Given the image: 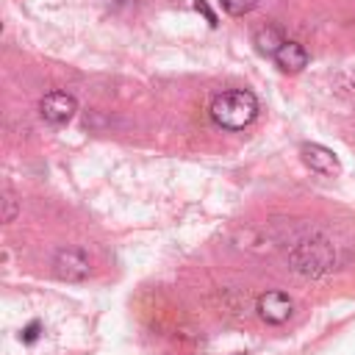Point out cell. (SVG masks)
<instances>
[{
  "label": "cell",
  "instance_id": "6da1fadb",
  "mask_svg": "<svg viewBox=\"0 0 355 355\" xmlns=\"http://www.w3.org/2000/svg\"><path fill=\"white\" fill-rule=\"evenodd\" d=\"M208 116L222 130H244L258 116V97L250 89H225L214 94Z\"/></svg>",
  "mask_w": 355,
  "mask_h": 355
},
{
  "label": "cell",
  "instance_id": "7a4b0ae2",
  "mask_svg": "<svg viewBox=\"0 0 355 355\" xmlns=\"http://www.w3.org/2000/svg\"><path fill=\"white\" fill-rule=\"evenodd\" d=\"M288 266L302 277H322L338 269V250L327 239H305L288 250Z\"/></svg>",
  "mask_w": 355,
  "mask_h": 355
},
{
  "label": "cell",
  "instance_id": "3957f363",
  "mask_svg": "<svg viewBox=\"0 0 355 355\" xmlns=\"http://www.w3.org/2000/svg\"><path fill=\"white\" fill-rule=\"evenodd\" d=\"M53 275L64 283H83L92 275V261L80 247H61L53 255Z\"/></svg>",
  "mask_w": 355,
  "mask_h": 355
},
{
  "label": "cell",
  "instance_id": "277c9868",
  "mask_svg": "<svg viewBox=\"0 0 355 355\" xmlns=\"http://www.w3.org/2000/svg\"><path fill=\"white\" fill-rule=\"evenodd\" d=\"M255 313H258V319L266 322V324H283V322H288L291 313H294V300H291L286 291H280V288L263 291V294L258 297V302H255Z\"/></svg>",
  "mask_w": 355,
  "mask_h": 355
},
{
  "label": "cell",
  "instance_id": "5b68a950",
  "mask_svg": "<svg viewBox=\"0 0 355 355\" xmlns=\"http://www.w3.org/2000/svg\"><path fill=\"white\" fill-rule=\"evenodd\" d=\"M78 111V100L69 92L53 89L39 100V114L47 125H67Z\"/></svg>",
  "mask_w": 355,
  "mask_h": 355
},
{
  "label": "cell",
  "instance_id": "8992f818",
  "mask_svg": "<svg viewBox=\"0 0 355 355\" xmlns=\"http://www.w3.org/2000/svg\"><path fill=\"white\" fill-rule=\"evenodd\" d=\"M300 155H302V164H305L308 169L319 172V175L333 178V175H338V172H341V164H338L336 153H333V150H327L324 144L308 141V144H302V147H300Z\"/></svg>",
  "mask_w": 355,
  "mask_h": 355
},
{
  "label": "cell",
  "instance_id": "52a82bcc",
  "mask_svg": "<svg viewBox=\"0 0 355 355\" xmlns=\"http://www.w3.org/2000/svg\"><path fill=\"white\" fill-rule=\"evenodd\" d=\"M272 58L283 72H302L308 67V50L300 42H288V39L280 44V50Z\"/></svg>",
  "mask_w": 355,
  "mask_h": 355
},
{
  "label": "cell",
  "instance_id": "ba28073f",
  "mask_svg": "<svg viewBox=\"0 0 355 355\" xmlns=\"http://www.w3.org/2000/svg\"><path fill=\"white\" fill-rule=\"evenodd\" d=\"M283 42H286V39H283V33H280L275 25H266V28H258V31H255V47H258L263 55H275Z\"/></svg>",
  "mask_w": 355,
  "mask_h": 355
},
{
  "label": "cell",
  "instance_id": "9c48e42d",
  "mask_svg": "<svg viewBox=\"0 0 355 355\" xmlns=\"http://www.w3.org/2000/svg\"><path fill=\"white\" fill-rule=\"evenodd\" d=\"M219 6L230 17H244V14H250L258 6V0H219Z\"/></svg>",
  "mask_w": 355,
  "mask_h": 355
},
{
  "label": "cell",
  "instance_id": "30bf717a",
  "mask_svg": "<svg viewBox=\"0 0 355 355\" xmlns=\"http://www.w3.org/2000/svg\"><path fill=\"white\" fill-rule=\"evenodd\" d=\"M39 330H42V324H39V322H31V324L22 330V336H19V338H22L25 344H33V341L39 338Z\"/></svg>",
  "mask_w": 355,
  "mask_h": 355
},
{
  "label": "cell",
  "instance_id": "8fae6325",
  "mask_svg": "<svg viewBox=\"0 0 355 355\" xmlns=\"http://www.w3.org/2000/svg\"><path fill=\"white\" fill-rule=\"evenodd\" d=\"M3 202H6V216H3V219H6V222H14V216H17V200H14L11 194H6Z\"/></svg>",
  "mask_w": 355,
  "mask_h": 355
},
{
  "label": "cell",
  "instance_id": "7c38bea8",
  "mask_svg": "<svg viewBox=\"0 0 355 355\" xmlns=\"http://www.w3.org/2000/svg\"><path fill=\"white\" fill-rule=\"evenodd\" d=\"M194 8H197V11H202V14L208 17V22H211V25H216V17H214V11H211V8H208L202 0H197V3H194Z\"/></svg>",
  "mask_w": 355,
  "mask_h": 355
},
{
  "label": "cell",
  "instance_id": "4fadbf2b",
  "mask_svg": "<svg viewBox=\"0 0 355 355\" xmlns=\"http://www.w3.org/2000/svg\"><path fill=\"white\" fill-rule=\"evenodd\" d=\"M236 355H244V352H236Z\"/></svg>",
  "mask_w": 355,
  "mask_h": 355
}]
</instances>
